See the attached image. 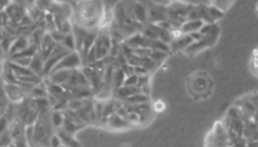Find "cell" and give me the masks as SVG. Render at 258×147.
Returning <instances> with one entry per match:
<instances>
[{
	"label": "cell",
	"instance_id": "obj_16",
	"mask_svg": "<svg viewBox=\"0 0 258 147\" xmlns=\"http://www.w3.org/2000/svg\"><path fill=\"white\" fill-rule=\"evenodd\" d=\"M138 79H139V76L136 75V74L127 76L124 79L123 86H137L138 85Z\"/></svg>",
	"mask_w": 258,
	"mask_h": 147
},
{
	"label": "cell",
	"instance_id": "obj_17",
	"mask_svg": "<svg viewBox=\"0 0 258 147\" xmlns=\"http://www.w3.org/2000/svg\"><path fill=\"white\" fill-rule=\"evenodd\" d=\"M164 105L162 102H158V103L155 104V106H154V110H156V111H162L163 109H164V107H163Z\"/></svg>",
	"mask_w": 258,
	"mask_h": 147
},
{
	"label": "cell",
	"instance_id": "obj_6",
	"mask_svg": "<svg viewBox=\"0 0 258 147\" xmlns=\"http://www.w3.org/2000/svg\"><path fill=\"white\" fill-rule=\"evenodd\" d=\"M82 65V60H81V55L80 53L77 52H70V54L66 55L61 60L57 63V65L54 66V69L52 72L55 70H59V69H77L79 67H81Z\"/></svg>",
	"mask_w": 258,
	"mask_h": 147
},
{
	"label": "cell",
	"instance_id": "obj_14",
	"mask_svg": "<svg viewBox=\"0 0 258 147\" xmlns=\"http://www.w3.org/2000/svg\"><path fill=\"white\" fill-rule=\"evenodd\" d=\"M233 1L234 0H210V4L222 12H225L231 8Z\"/></svg>",
	"mask_w": 258,
	"mask_h": 147
},
{
	"label": "cell",
	"instance_id": "obj_15",
	"mask_svg": "<svg viewBox=\"0 0 258 147\" xmlns=\"http://www.w3.org/2000/svg\"><path fill=\"white\" fill-rule=\"evenodd\" d=\"M168 55H169V54L165 53V52H161V51H158V50H151L149 57H151L152 60L155 61L157 64L159 65L160 63H161L162 61L166 58Z\"/></svg>",
	"mask_w": 258,
	"mask_h": 147
},
{
	"label": "cell",
	"instance_id": "obj_12",
	"mask_svg": "<svg viewBox=\"0 0 258 147\" xmlns=\"http://www.w3.org/2000/svg\"><path fill=\"white\" fill-rule=\"evenodd\" d=\"M149 101H150L149 95L142 92L137 93L124 100L125 103L131 104V105H138V104L145 103Z\"/></svg>",
	"mask_w": 258,
	"mask_h": 147
},
{
	"label": "cell",
	"instance_id": "obj_10",
	"mask_svg": "<svg viewBox=\"0 0 258 147\" xmlns=\"http://www.w3.org/2000/svg\"><path fill=\"white\" fill-rule=\"evenodd\" d=\"M106 123L111 129H114V130H123V129H126L130 126H132L125 120L124 117H122L121 115H119L116 112H114L108 117L106 119Z\"/></svg>",
	"mask_w": 258,
	"mask_h": 147
},
{
	"label": "cell",
	"instance_id": "obj_9",
	"mask_svg": "<svg viewBox=\"0 0 258 147\" xmlns=\"http://www.w3.org/2000/svg\"><path fill=\"white\" fill-rule=\"evenodd\" d=\"M195 42L191 34H183L181 37L177 39H173L172 43L169 44L171 52H176V51H182L186 49L190 44Z\"/></svg>",
	"mask_w": 258,
	"mask_h": 147
},
{
	"label": "cell",
	"instance_id": "obj_3",
	"mask_svg": "<svg viewBox=\"0 0 258 147\" xmlns=\"http://www.w3.org/2000/svg\"><path fill=\"white\" fill-rule=\"evenodd\" d=\"M220 33H221L220 28L214 23L212 28L210 29V32L203 34L201 38L192 43L186 49H184L183 51L187 55H194L195 54L200 52V51H202V50L211 47V46L215 45L216 42L219 38Z\"/></svg>",
	"mask_w": 258,
	"mask_h": 147
},
{
	"label": "cell",
	"instance_id": "obj_4",
	"mask_svg": "<svg viewBox=\"0 0 258 147\" xmlns=\"http://www.w3.org/2000/svg\"><path fill=\"white\" fill-rule=\"evenodd\" d=\"M206 144L209 146H227L230 145L228 132L222 121H219L213 128V131L206 138Z\"/></svg>",
	"mask_w": 258,
	"mask_h": 147
},
{
	"label": "cell",
	"instance_id": "obj_13",
	"mask_svg": "<svg viewBox=\"0 0 258 147\" xmlns=\"http://www.w3.org/2000/svg\"><path fill=\"white\" fill-rule=\"evenodd\" d=\"M64 116L58 109H54L52 110L51 112V121L52 124L55 129H59L64 123Z\"/></svg>",
	"mask_w": 258,
	"mask_h": 147
},
{
	"label": "cell",
	"instance_id": "obj_11",
	"mask_svg": "<svg viewBox=\"0 0 258 147\" xmlns=\"http://www.w3.org/2000/svg\"><path fill=\"white\" fill-rule=\"evenodd\" d=\"M205 22L200 20H188L183 22L181 25L180 30L183 34H190V33H198L201 28L204 26Z\"/></svg>",
	"mask_w": 258,
	"mask_h": 147
},
{
	"label": "cell",
	"instance_id": "obj_7",
	"mask_svg": "<svg viewBox=\"0 0 258 147\" xmlns=\"http://www.w3.org/2000/svg\"><path fill=\"white\" fill-rule=\"evenodd\" d=\"M4 87V91H5L7 98H9V100L13 101V102H21L24 97V91L22 89V87L16 86L15 84H11L8 83L6 84Z\"/></svg>",
	"mask_w": 258,
	"mask_h": 147
},
{
	"label": "cell",
	"instance_id": "obj_8",
	"mask_svg": "<svg viewBox=\"0 0 258 147\" xmlns=\"http://www.w3.org/2000/svg\"><path fill=\"white\" fill-rule=\"evenodd\" d=\"M140 92H141V88L138 86H122L116 89H113V95L114 98L124 101V99Z\"/></svg>",
	"mask_w": 258,
	"mask_h": 147
},
{
	"label": "cell",
	"instance_id": "obj_1",
	"mask_svg": "<svg viewBox=\"0 0 258 147\" xmlns=\"http://www.w3.org/2000/svg\"><path fill=\"white\" fill-rule=\"evenodd\" d=\"M104 8L101 0H80L75 9L77 25L86 30H98Z\"/></svg>",
	"mask_w": 258,
	"mask_h": 147
},
{
	"label": "cell",
	"instance_id": "obj_2",
	"mask_svg": "<svg viewBox=\"0 0 258 147\" xmlns=\"http://www.w3.org/2000/svg\"><path fill=\"white\" fill-rule=\"evenodd\" d=\"M193 7L190 3L183 2V0H174L166 7L168 21L172 23L174 29H180L183 22L188 20L189 13Z\"/></svg>",
	"mask_w": 258,
	"mask_h": 147
},
{
	"label": "cell",
	"instance_id": "obj_5",
	"mask_svg": "<svg viewBox=\"0 0 258 147\" xmlns=\"http://www.w3.org/2000/svg\"><path fill=\"white\" fill-rule=\"evenodd\" d=\"M148 11V23L159 24L168 20L166 7L153 3L150 0H146Z\"/></svg>",
	"mask_w": 258,
	"mask_h": 147
}]
</instances>
